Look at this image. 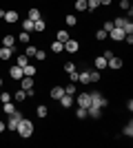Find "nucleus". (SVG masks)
I'll return each mask as SVG.
<instances>
[{
  "mask_svg": "<svg viewBox=\"0 0 133 148\" xmlns=\"http://www.w3.org/2000/svg\"><path fill=\"white\" fill-rule=\"evenodd\" d=\"M51 51H53V53H62V51H64V44L58 42V40H53V42H51Z\"/></svg>",
  "mask_w": 133,
  "mask_h": 148,
  "instance_id": "15",
  "label": "nucleus"
},
{
  "mask_svg": "<svg viewBox=\"0 0 133 148\" xmlns=\"http://www.w3.org/2000/svg\"><path fill=\"white\" fill-rule=\"evenodd\" d=\"M9 75H11L13 80H22V75H25V73H22V66H18V64H16V66L9 71Z\"/></svg>",
  "mask_w": 133,
  "mask_h": 148,
  "instance_id": "10",
  "label": "nucleus"
},
{
  "mask_svg": "<svg viewBox=\"0 0 133 148\" xmlns=\"http://www.w3.org/2000/svg\"><path fill=\"white\" fill-rule=\"evenodd\" d=\"M109 36H111V40H115V42H120V40H124V36H127V33H124L122 29H118V27H113V29L109 31Z\"/></svg>",
  "mask_w": 133,
  "mask_h": 148,
  "instance_id": "5",
  "label": "nucleus"
},
{
  "mask_svg": "<svg viewBox=\"0 0 133 148\" xmlns=\"http://www.w3.org/2000/svg\"><path fill=\"white\" fill-rule=\"evenodd\" d=\"M5 128H7V124H5V122H0V133H2Z\"/></svg>",
  "mask_w": 133,
  "mask_h": 148,
  "instance_id": "45",
  "label": "nucleus"
},
{
  "mask_svg": "<svg viewBox=\"0 0 133 148\" xmlns=\"http://www.w3.org/2000/svg\"><path fill=\"white\" fill-rule=\"evenodd\" d=\"M62 95H64V88H62V86H56V88H51V97H53V99H60Z\"/></svg>",
  "mask_w": 133,
  "mask_h": 148,
  "instance_id": "16",
  "label": "nucleus"
},
{
  "mask_svg": "<svg viewBox=\"0 0 133 148\" xmlns=\"http://www.w3.org/2000/svg\"><path fill=\"white\" fill-rule=\"evenodd\" d=\"M27 64H29V58H27L25 53H22V56H18V66H22V69H25Z\"/></svg>",
  "mask_w": 133,
  "mask_h": 148,
  "instance_id": "26",
  "label": "nucleus"
},
{
  "mask_svg": "<svg viewBox=\"0 0 133 148\" xmlns=\"http://www.w3.org/2000/svg\"><path fill=\"white\" fill-rule=\"evenodd\" d=\"M95 38H98V40H107L109 33H107L104 29H98V31H95Z\"/></svg>",
  "mask_w": 133,
  "mask_h": 148,
  "instance_id": "29",
  "label": "nucleus"
},
{
  "mask_svg": "<svg viewBox=\"0 0 133 148\" xmlns=\"http://www.w3.org/2000/svg\"><path fill=\"white\" fill-rule=\"evenodd\" d=\"M78 49H80V44H78L76 40H71V38H69V40L64 42V51H69V53H76Z\"/></svg>",
  "mask_w": 133,
  "mask_h": 148,
  "instance_id": "7",
  "label": "nucleus"
},
{
  "mask_svg": "<svg viewBox=\"0 0 133 148\" xmlns=\"http://www.w3.org/2000/svg\"><path fill=\"white\" fill-rule=\"evenodd\" d=\"M58 102H60V104H62L64 108H69V106L73 104V95H69V93H64V95H62L60 99H58Z\"/></svg>",
  "mask_w": 133,
  "mask_h": 148,
  "instance_id": "9",
  "label": "nucleus"
},
{
  "mask_svg": "<svg viewBox=\"0 0 133 148\" xmlns=\"http://www.w3.org/2000/svg\"><path fill=\"white\" fill-rule=\"evenodd\" d=\"M11 56H13V49H9V47H2V49H0V60H9Z\"/></svg>",
  "mask_w": 133,
  "mask_h": 148,
  "instance_id": "13",
  "label": "nucleus"
},
{
  "mask_svg": "<svg viewBox=\"0 0 133 148\" xmlns=\"http://www.w3.org/2000/svg\"><path fill=\"white\" fill-rule=\"evenodd\" d=\"M76 115H78V119H84V117H87V108H82V106H80V108L76 111Z\"/></svg>",
  "mask_w": 133,
  "mask_h": 148,
  "instance_id": "38",
  "label": "nucleus"
},
{
  "mask_svg": "<svg viewBox=\"0 0 133 148\" xmlns=\"http://www.w3.org/2000/svg\"><path fill=\"white\" fill-rule=\"evenodd\" d=\"M5 22H9V25L18 22V13L16 11H5Z\"/></svg>",
  "mask_w": 133,
  "mask_h": 148,
  "instance_id": "11",
  "label": "nucleus"
},
{
  "mask_svg": "<svg viewBox=\"0 0 133 148\" xmlns=\"http://www.w3.org/2000/svg\"><path fill=\"white\" fill-rule=\"evenodd\" d=\"M22 29H25L27 33H31V31H33V20H29V18H27L25 22H22Z\"/></svg>",
  "mask_w": 133,
  "mask_h": 148,
  "instance_id": "22",
  "label": "nucleus"
},
{
  "mask_svg": "<svg viewBox=\"0 0 133 148\" xmlns=\"http://www.w3.org/2000/svg\"><path fill=\"white\" fill-rule=\"evenodd\" d=\"M124 25H127V20H124V18H115L113 20V27H118V29H122Z\"/></svg>",
  "mask_w": 133,
  "mask_h": 148,
  "instance_id": "36",
  "label": "nucleus"
},
{
  "mask_svg": "<svg viewBox=\"0 0 133 148\" xmlns=\"http://www.w3.org/2000/svg\"><path fill=\"white\" fill-rule=\"evenodd\" d=\"M44 29H47V25H44V20H42V18L33 22V31H38V33H42Z\"/></svg>",
  "mask_w": 133,
  "mask_h": 148,
  "instance_id": "18",
  "label": "nucleus"
},
{
  "mask_svg": "<svg viewBox=\"0 0 133 148\" xmlns=\"http://www.w3.org/2000/svg\"><path fill=\"white\" fill-rule=\"evenodd\" d=\"M87 115H91L93 119H100L102 117V108H98V106H89V108H87Z\"/></svg>",
  "mask_w": 133,
  "mask_h": 148,
  "instance_id": "8",
  "label": "nucleus"
},
{
  "mask_svg": "<svg viewBox=\"0 0 133 148\" xmlns=\"http://www.w3.org/2000/svg\"><path fill=\"white\" fill-rule=\"evenodd\" d=\"M95 69H98V71L107 69V58H104V56H98V58H95Z\"/></svg>",
  "mask_w": 133,
  "mask_h": 148,
  "instance_id": "12",
  "label": "nucleus"
},
{
  "mask_svg": "<svg viewBox=\"0 0 133 148\" xmlns=\"http://www.w3.org/2000/svg\"><path fill=\"white\" fill-rule=\"evenodd\" d=\"M20 119H22V115H20L18 111H13L11 115H9V122H7V128H9V130H16V128H18V122H20Z\"/></svg>",
  "mask_w": 133,
  "mask_h": 148,
  "instance_id": "3",
  "label": "nucleus"
},
{
  "mask_svg": "<svg viewBox=\"0 0 133 148\" xmlns=\"http://www.w3.org/2000/svg\"><path fill=\"white\" fill-rule=\"evenodd\" d=\"M78 106H82V108H89V106H91L89 93H80V95H78Z\"/></svg>",
  "mask_w": 133,
  "mask_h": 148,
  "instance_id": "6",
  "label": "nucleus"
},
{
  "mask_svg": "<svg viewBox=\"0 0 133 148\" xmlns=\"http://www.w3.org/2000/svg\"><path fill=\"white\" fill-rule=\"evenodd\" d=\"M0 86H2V77H0Z\"/></svg>",
  "mask_w": 133,
  "mask_h": 148,
  "instance_id": "47",
  "label": "nucleus"
},
{
  "mask_svg": "<svg viewBox=\"0 0 133 148\" xmlns=\"http://www.w3.org/2000/svg\"><path fill=\"white\" fill-rule=\"evenodd\" d=\"M64 93H69V95H73V93H76V82H71L69 86H64Z\"/></svg>",
  "mask_w": 133,
  "mask_h": 148,
  "instance_id": "39",
  "label": "nucleus"
},
{
  "mask_svg": "<svg viewBox=\"0 0 133 148\" xmlns=\"http://www.w3.org/2000/svg\"><path fill=\"white\" fill-rule=\"evenodd\" d=\"M29 38H31V36H29L27 31H22V33L18 36V40H20V42H25V44H29Z\"/></svg>",
  "mask_w": 133,
  "mask_h": 148,
  "instance_id": "35",
  "label": "nucleus"
},
{
  "mask_svg": "<svg viewBox=\"0 0 133 148\" xmlns=\"http://www.w3.org/2000/svg\"><path fill=\"white\" fill-rule=\"evenodd\" d=\"M100 5H111V0H100Z\"/></svg>",
  "mask_w": 133,
  "mask_h": 148,
  "instance_id": "46",
  "label": "nucleus"
},
{
  "mask_svg": "<svg viewBox=\"0 0 133 148\" xmlns=\"http://www.w3.org/2000/svg\"><path fill=\"white\" fill-rule=\"evenodd\" d=\"M78 82H82V84H91V80H89V71L78 73Z\"/></svg>",
  "mask_w": 133,
  "mask_h": 148,
  "instance_id": "19",
  "label": "nucleus"
},
{
  "mask_svg": "<svg viewBox=\"0 0 133 148\" xmlns=\"http://www.w3.org/2000/svg\"><path fill=\"white\" fill-rule=\"evenodd\" d=\"M64 71H67V73L76 71V64H73V62H67V64H64Z\"/></svg>",
  "mask_w": 133,
  "mask_h": 148,
  "instance_id": "40",
  "label": "nucleus"
},
{
  "mask_svg": "<svg viewBox=\"0 0 133 148\" xmlns=\"http://www.w3.org/2000/svg\"><path fill=\"white\" fill-rule=\"evenodd\" d=\"M100 7V0H87V9H98Z\"/></svg>",
  "mask_w": 133,
  "mask_h": 148,
  "instance_id": "34",
  "label": "nucleus"
},
{
  "mask_svg": "<svg viewBox=\"0 0 133 148\" xmlns=\"http://www.w3.org/2000/svg\"><path fill=\"white\" fill-rule=\"evenodd\" d=\"M120 7H122V9H131V7H129V0H122Z\"/></svg>",
  "mask_w": 133,
  "mask_h": 148,
  "instance_id": "44",
  "label": "nucleus"
},
{
  "mask_svg": "<svg viewBox=\"0 0 133 148\" xmlns=\"http://www.w3.org/2000/svg\"><path fill=\"white\" fill-rule=\"evenodd\" d=\"M102 29H104V31H107V33H109V31L113 29V22H111V20H107V22H104V27H102Z\"/></svg>",
  "mask_w": 133,
  "mask_h": 148,
  "instance_id": "42",
  "label": "nucleus"
},
{
  "mask_svg": "<svg viewBox=\"0 0 133 148\" xmlns=\"http://www.w3.org/2000/svg\"><path fill=\"white\" fill-rule=\"evenodd\" d=\"M36 51H38V49H36L33 44H29V47H27V51H25V56H27V58H33V56H36Z\"/></svg>",
  "mask_w": 133,
  "mask_h": 148,
  "instance_id": "30",
  "label": "nucleus"
},
{
  "mask_svg": "<svg viewBox=\"0 0 133 148\" xmlns=\"http://www.w3.org/2000/svg\"><path fill=\"white\" fill-rule=\"evenodd\" d=\"M2 111H5V113H7V115H11V113H13V111H16V106H13V104H11V102H5V104H2Z\"/></svg>",
  "mask_w": 133,
  "mask_h": 148,
  "instance_id": "21",
  "label": "nucleus"
},
{
  "mask_svg": "<svg viewBox=\"0 0 133 148\" xmlns=\"http://www.w3.org/2000/svg\"><path fill=\"white\" fill-rule=\"evenodd\" d=\"M16 133H18L20 137H31V135H33V124L29 122V119L22 117V119L18 122V128H16Z\"/></svg>",
  "mask_w": 133,
  "mask_h": 148,
  "instance_id": "1",
  "label": "nucleus"
},
{
  "mask_svg": "<svg viewBox=\"0 0 133 148\" xmlns=\"http://www.w3.org/2000/svg\"><path fill=\"white\" fill-rule=\"evenodd\" d=\"M2 47L13 49V47H16V38H13V36H5V38H2Z\"/></svg>",
  "mask_w": 133,
  "mask_h": 148,
  "instance_id": "14",
  "label": "nucleus"
},
{
  "mask_svg": "<svg viewBox=\"0 0 133 148\" xmlns=\"http://www.w3.org/2000/svg\"><path fill=\"white\" fill-rule=\"evenodd\" d=\"M76 9L78 11H87V0H76Z\"/></svg>",
  "mask_w": 133,
  "mask_h": 148,
  "instance_id": "28",
  "label": "nucleus"
},
{
  "mask_svg": "<svg viewBox=\"0 0 133 148\" xmlns=\"http://www.w3.org/2000/svg\"><path fill=\"white\" fill-rule=\"evenodd\" d=\"M25 97H27V91H16L13 93V99H16V102H22Z\"/></svg>",
  "mask_w": 133,
  "mask_h": 148,
  "instance_id": "24",
  "label": "nucleus"
},
{
  "mask_svg": "<svg viewBox=\"0 0 133 148\" xmlns=\"http://www.w3.org/2000/svg\"><path fill=\"white\" fill-rule=\"evenodd\" d=\"M122 64H124V62H122V58H118V56H111L107 60V66L109 69H122Z\"/></svg>",
  "mask_w": 133,
  "mask_h": 148,
  "instance_id": "4",
  "label": "nucleus"
},
{
  "mask_svg": "<svg viewBox=\"0 0 133 148\" xmlns=\"http://www.w3.org/2000/svg\"><path fill=\"white\" fill-rule=\"evenodd\" d=\"M67 40H69V33H67V31H58V42H67Z\"/></svg>",
  "mask_w": 133,
  "mask_h": 148,
  "instance_id": "27",
  "label": "nucleus"
},
{
  "mask_svg": "<svg viewBox=\"0 0 133 148\" xmlns=\"http://www.w3.org/2000/svg\"><path fill=\"white\" fill-rule=\"evenodd\" d=\"M69 80L71 82H78V73H76V71H71V73H69Z\"/></svg>",
  "mask_w": 133,
  "mask_h": 148,
  "instance_id": "43",
  "label": "nucleus"
},
{
  "mask_svg": "<svg viewBox=\"0 0 133 148\" xmlns=\"http://www.w3.org/2000/svg\"><path fill=\"white\" fill-rule=\"evenodd\" d=\"M100 77H102L100 71H89V80L91 82H100Z\"/></svg>",
  "mask_w": 133,
  "mask_h": 148,
  "instance_id": "23",
  "label": "nucleus"
},
{
  "mask_svg": "<svg viewBox=\"0 0 133 148\" xmlns=\"http://www.w3.org/2000/svg\"><path fill=\"white\" fill-rule=\"evenodd\" d=\"M29 20H33V22L40 20V11H38V9H29Z\"/></svg>",
  "mask_w": 133,
  "mask_h": 148,
  "instance_id": "25",
  "label": "nucleus"
},
{
  "mask_svg": "<svg viewBox=\"0 0 133 148\" xmlns=\"http://www.w3.org/2000/svg\"><path fill=\"white\" fill-rule=\"evenodd\" d=\"M89 97H91V106H98V108H104V106H109L107 97H102L100 93H89Z\"/></svg>",
  "mask_w": 133,
  "mask_h": 148,
  "instance_id": "2",
  "label": "nucleus"
},
{
  "mask_svg": "<svg viewBox=\"0 0 133 148\" xmlns=\"http://www.w3.org/2000/svg\"><path fill=\"white\" fill-rule=\"evenodd\" d=\"M22 88H33V77H29V75H22Z\"/></svg>",
  "mask_w": 133,
  "mask_h": 148,
  "instance_id": "17",
  "label": "nucleus"
},
{
  "mask_svg": "<svg viewBox=\"0 0 133 148\" xmlns=\"http://www.w3.org/2000/svg\"><path fill=\"white\" fill-rule=\"evenodd\" d=\"M22 73L29 75V77H33V75H36V66H33V64H27V66L22 69Z\"/></svg>",
  "mask_w": 133,
  "mask_h": 148,
  "instance_id": "20",
  "label": "nucleus"
},
{
  "mask_svg": "<svg viewBox=\"0 0 133 148\" xmlns=\"http://www.w3.org/2000/svg\"><path fill=\"white\" fill-rule=\"evenodd\" d=\"M33 58H36V60H44V58H47V53H44V51H36V56H33Z\"/></svg>",
  "mask_w": 133,
  "mask_h": 148,
  "instance_id": "41",
  "label": "nucleus"
},
{
  "mask_svg": "<svg viewBox=\"0 0 133 148\" xmlns=\"http://www.w3.org/2000/svg\"><path fill=\"white\" fill-rule=\"evenodd\" d=\"M64 22H67V27H76L78 18H76V16H67V18H64Z\"/></svg>",
  "mask_w": 133,
  "mask_h": 148,
  "instance_id": "31",
  "label": "nucleus"
},
{
  "mask_svg": "<svg viewBox=\"0 0 133 148\" xmlns=\"http://www.w3.org/2000/svg\"><path fill=\"white\" fill-rule=\"evenodd\" d=\"M11 99H13V95H11V93H2V95H0V102H2V104H5V102H11Z\"/></svg>",
  "mask_w": 133,
  "mask_h": 148,
  "instance_id": "33",
  "label": "nucleus"
},
{
  "mask_svg": "<svg viewBox=\"0 0 133 148\" xmlns=\"http://www.w3.org/2000/svg\"><path fill=\"white\" fill-rule=\"evenodd\" d=\"M36 113H38V117H47V113H49V111H47V106L40 104L38 108H36Z\"/></svg>",
  "mask_w": 133,
  "mask_h": 148,
  "instance_id": "32",
  "label": "nucleus"
},
{
  "mask_svg": "<svg viewBox=\"0 0 133 148\" xmlns=\"http://www.w3.org/2000/svg\"><path fill=\"white\" fill-rule=\"evenodd\" d=\"M124 135H127V137H133V124H131V122L124 126Z\"/></svg>",
  "mask_w": 133,
  "mask_h": 148,
  "instance_id": "37",
  "label": "nucleus"
}]
</instances>
